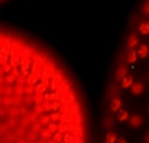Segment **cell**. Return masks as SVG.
<instances>
[{
  "label": "cell",
  "mask_w": 149,
  "mask_h": 143,
  "mask_svg": "<svg viewBox=\"0 0 149 143\" xmlns=\"http://www.w3.org/2000/svg\"><path fill=\"white\" fill-rule=\"evenodd\" d=\"M129 126L130 128H140L143 124H145V117L142 112H133V114H129Z\"/></svg>",
  "instance_id": "6da1fadb"
},
{
  "label": "cell",
  "mask_w": 149,
  "mask_h": 143,
  "mask_svg": "<svg viewBox=\"0 0 149 143\" xmlns=\"http://www.w3.org/2000/svg\"><path fill=\"white\" fill-rule=\"evenodd\" d=\"M130 92L133 94V95H142L143 92H145V83L142 82V81H137V82H133L130 86Z\"/></svg>",
  "instance_id": "7a4b0ae2"
},
{
  "label": "cell",
  "mask_w": 149,
  "mask_h": 143,
  "mask_svg": "<svg viewBox=\"0 0 149 143\" xmlns=\"http://www.w3.org/2000/svg\"><path fill=\"white\" fill-rule=\"evenodd\" d=\"M139 41H140V37L137 35V32H132L130 35H129V38H127V48H136L137 47V44H139Z\"/></svg>",
  "instance_id": "3957f363"
},
{
  "label": "cell",
  "mask_w": 149,
  "mask_h": 143,
  "mask_svg": "<svg viewBox=\"0 0 149 143\" xmlns=\"http://www.w3.org/2000/svg\"><path fill=\"white\" fill-rule=\"evenodd\" d=\"M120 107H121V101H120V98L117 96V95H114V96H111V104H110V108H111V111H118L120 110Z\"/></svg>",
  "instance_id": "277c9868"
},
{
  "label": "cell",
  "mask_w": 149,
  "mask_h": 143,
  "mask_svg": "<svg viewBox=\"0 0 149 143\" xmlns=\"http://www.w3.org/2000/svg\"><path fill=\"white\" fill-rule=\"evenodd\" d=\"M126 75H127V67L120 66V67L117 69V72H116V81H117V82H118V81H121Z\"/></svg>",
  "instance_id": "5b68a950"
},
{
  "label": "cell",
  "mask_w": 149,
  "mask_h": 143,
  "mask_svg": "<svg viewBox=\"0 0 149 143\" xmlns=\"http://www.w3.org/2000/svg\"><path fill=\"white\" fill-rule=\"evenodd\" d=\"M120 82H121V86H123V88H129V86L133 83V78H132V76H129V75H126Z\"/></svg>",
  "instance_id": "8992f818"
},
{
  "label": "cell",
  "mask_w": 149,
  "mask_h": 143,
  "mask_svg": "<svg viewBox=\"0 0 149 143\" xmlns=\"http://www.w3.org/2000/svg\"><path fill=\"white\" fill-rule=\"evenodd\" d=\"M116 140H117V134L114 131H108L105 137V143H116Z\"/></svg>",
  "instance_id": "52a82bcc"
},
{
  "label": "cell",
  "mask_w": 149,
  "mask_h": 143,
  "mask_svg": "<svg viewBox=\"0 0 149 143\" xmlns=\"http://www.w3.org/2000/svg\"><path fill=\"white\" fill-rule=\"evenodd\" d=\"M142 15L145 18H149V0H145V3L142 6Z\"/></svg>",
  "instance_id": "ba28073f"
},
{
  "label": "cell",
  "mask_w": 149,
  "mask_h": 143,
  "mask_svg": "<svg viewBox=\"0 0 149 143\" xmlns=\"http://www.w3.org/2000/svg\"><path fill=\"white\" fill-rule=\"evenodd\" d=\"M127 118H129V112L120 108V110H118V120H120V121H124V120H127Z\"/></svg>",
  "instance_id": "9c48e42d"
},
{
  "label": "cell",
  "mask_w": 149,
  "mask_h": 143,
  "mask_svg": "<svg viewBox=\"0 0 149 143\" xmlns=\"http://www.w3.org/2000/svg\"><path fill=\"white\" fill-rule=\"evenodd\" d=\"M45 89H47V86H45V85H44V83L41 82V83H40V85H38V86L35 88V95H40V94H42V92H44Z\"/></svg>",
  "instance_id": "30bf717a"
},
{
  "label": "cell",
  "mask_w": 149,
  "mask_h": 143,
  "mask_svg": "<svg viewBox=\"0 0 149 143\" xmlns=\"http://www.w3.org/2000/svg\"><path fill=\"white\" fill-rule=\"evenodd\" d=\"M61 139H63V133H60V131L57 130V131L54 133V136H53V140H54L56 143H57V142L60 143V142H61Z\"/></svg>",
  "instance_id": "8fae6325"
},
{
  "label": "cell",
  "mask_w": 149,
  "mask_h": 143,
  "mask_svg": "<svg viewBox=\"0 0 149 143\" xmlns=\"http://www.w3.org/2000/svg\"><path fill=\"white\" fill-rule=\"evenodd\" d=\"M58 130V126L56 124V123H51V124H48V131L50 133H56Z\"/></svg>",
  "instance_id": "7c38bea8"
},
{
  "label": "cell",
  "mask_w": 149,
  "mask_h": 143,
  "mask_svg": "<svg viewBox=\"0 0 149 143\" xmlns=\"http://www.w3.org/2000/svg\"><path fill=\"white\" fill-rule=\"evenodd\" d=\"M142 143H149V128L143 133V136H142Z\"/></svg>",
  "instance_id": "4fadbf2b"
},
{
  "label": "cell",
  "mask_w": 149,
  "mask_h": 143,
  "mask_svg": "<svg viewBox=\"0 0 149 143\" xmlns=\"http://www.w3.org/2000/svg\"><path fill=\"white\" fill-rule=\"evenodd\" d=\"M41 136L44 139H48V137H51V133L48 131V128H45V130H41Z\"/></svg>",
  "instance_id": "5bb4252c"
},
{
  "label": "cell",
  "mask_w": 149,
  "mask_h": 143,
  "mask_svg": "<svg viewBox=\"0 0 149 143\" xmlns=\"http://www.w3.org/2000/svg\"><path fill=\"white\" fill-rule=\"evenodd\" d=\"M60 117H61V114H58V112H54V114H51V115H50V120L56 121V120H60Z\"/></svg>",
  "instance_id": "9a60e30c"
},
{
  "label": "cell",
  "mask_w": 149,
  "mask_h": 143,
  "mask_svg": "<svg viewBox=\"0 0 149 143\" xmlns=\"http://www.w3.org/2000/svg\"><path fill=\"white\" fill-rule=\"evenodd\" d=\"M48 121H50V115H44L40 123H41V124H45V123H48Z\"/></svg>",
  "instance_id": "2e32d148"
},
{
  "label": "cell",
  "mask_w": 149,
  "mask_h": 143,
  "mask_svg": "<svg viewBox=\"0 0 149 143\" xmlns=\"http://www.w3.org/2000/svg\"><path fill=\"white\" fill-rule=\"evenodd\" d=\"M32 89H34V88H32V85H28V86H26V91H25V92H26V94H32V92H34Z\"/></svg>",
  "instance_id": "e0dca14e"
},
{
  "label": "cell",
  "mask_w": 149,
  "mask_h": 143,
  "mask_svg": "<svg viewBox=\"0 0 149 143\" xmlns=\"http://www.w3.org/2000/svg\"><path fill=\"white\" fill-rule=\"evenodd\" d=\"M3 104H5V105H10V98H8V96H6V98L3 99Z\"/></svg>",
  "instance_id": "ac0fdd59"
},
{
  "label": "cell",
  "mask_w": 149,
  "mask_h": 143,
  "mask_svg": "<svg viewBox=\"0 0 149 143\" xmlns=\"http://www.w3.org/2000/svg\"><path fill=\"white\" fill-rule=\"evenodd\" d=\"M42 111H44V107H41V105L38 104V105H37V112H40V114H41Z\"/></svg>",
  "instance_id": "d6986e66"
},
{
  "label": "cell",
  "mask_w": 149,
  "mask_h": 143,
  "mask_svg": "<svg viewBox=\"0 0 149 143\" xmlns=\"http://www.w3.org/2000/svg\"><path fill=\"white\" fill-rule=\"evenodd\" d=\"M116 142H117V143H127L123 137H117V140H116Z\"/></svg>",
  "instance_id": "ffe728a7"
},
{
  "label": "cell",
  "mask_w": 149,
  "mask_h": 143,
  "mask_svg": "<svg viewBox=\"0 0 149 143\" xmlns=\"http://www.w3.org/2000/svg\"><path fill=\"white\" fill-rule=\"evenodd\" d=\"M146 82L149 83V69H148V72H146Z\"/></svg>",
  "instance_id": "44dd1931"
},
{
  "label": "cell",
  "mask_w": 149,
  "mask_h": 143,
  "mask_svg": "<svg viewBox=\"0 0 149 143\" xmlns=\"http://www.w3.org/2000/svg\"><path fill=\"white\" fill-rule=\"evenodd\" d=\"M146 112H148V115H149V102H148V105H146Z\"/></svg>",
  "instance_id": "7402d4cb"
},
{
  "label": "cell",
  "mask_w": 149,
  "mask_h": 143,
  "mask_svg": "<svg viewBox=\"0 0 149 143\" xmlns=\"http://www.w3.org/2000/svg\"><path fill=\"white\" fill-rule=\"evenodd\" d=\"M50 143H56V142H54V140H51V142H50Z\"/></svg>",
  "instance_id": "603a6c76"
},
{
  "label": "cell",
  "mask_w": 149,
  "mask_h": 143,
  "mask_svg": "<svg viewBox=\"0 0 149 143\" xmlns=\"http://www.w3.org/2000/svg\"><path fill=\"white\" fill-rule=\"evenodd\" d=\"M41 143H45V142H41Z\"/></svg>",
  "instance_id": "cb8c5ba5"
}]
</instances>
